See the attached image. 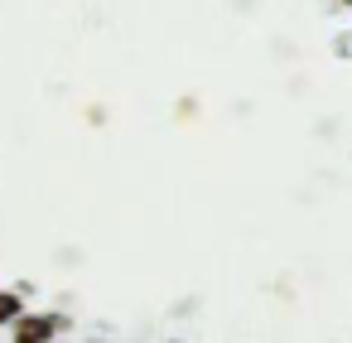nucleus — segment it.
<instances>
[{
    "mask_svg": "<svg viewBox=\"0 0 352 343\" xmlns=\"http://www.w3.org/2000/svg\"><path fill=\"white\" fill-rule=\"evenodd\" d=\"M63 329L58 314H30V319H15V338L20 343H39V338H54Z\"/></svg>",
    "mask_w": 352,
    "mask_h": 343,
    "instance_id": "f257e3e1",
    "label": "nucleus"
},
{
    "mask_svg": "<svg viewBox=\"0 0 352 343\" xmlns=\"http://www.w3.org/2000/svg\"><path fill=\"white\" fill-rule=\"evenodd\" d=\"M15 319H20V295L0 290V324H15Z\"/></svg>",
    "mask_w": 352,
    "mask_h": 343,
    "instance_id": "f03ea898",
    "label": "nucleus"
},
{
    "mask_svg": "<svg viewBox=\"0 0 352 343\" xmlns=\"http://www.w3.org/2000/svg\"><path fill=\"white\" fill-rule=\"evenodd\" d=\"M347 6H352V0H347Z\"/></svg>",
    "mask_w": 352,
    "mask_h": 343,
    "instance_id": "7ed1b4c3",
    "label": "nucleus"
}]
</instances>
